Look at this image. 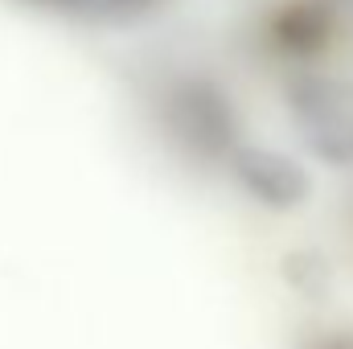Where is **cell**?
<instances>
[{"instance_id":"277c9868","label":"cell","mask_w":353,"mask_h":349,"mask_svg":"<svg viewBox=\"0 0 353 349\" xmlns=\"http://www.w3.org/2000/svg\"><path fill=\"white\" fill-rule=\"evenodd\" d=\"M308 349H353V329H333V333L316 337Z\"/></svg>"},{"instance_id":"8992f818","label":"cell","mask_w":353,"mask_h":349,"mask_svg":"<svg viewBox=\"0 0 353 349\" xmlns=\"http://www.w3.org/2000/svg\"><path fill=\"white\" fill-rule=\"evenodd\" d=\"M107 4H136V0H107Z\"/></svg>"},{"instance_id":"3957f363","label":"cell","mask_w":353,"mask_h":349,"mask_svg":"<svg viewBox=\"0 0 353 349\" xmlns=\"http://www.w3.org/2000/svg\"><path fill=\"white\" fill-rule=\"evenodd\" d=\"M176 103V136L201 152V157H218V152H234V136H239V119H234V107L214 83H185L173 94Z\"/></svg>"},{"instance_id":"6da1fadb","label":"cell","mask_w":353,"mask_h":349,"mask_svg":"<svg viewBox=\"0 0 353 349\" xmlns=\"http://www.w3.org/2000/svg\"><path fill=\"white\" fill-rule=\"evenodd\" d=\"M288 119L304 152L329 169H353V79L304 70L288 83Z\"/></svg>"},{"instance_id":"5b68a950","label":"cell","mask_w":353,"mask_h":349,"mask_svg":"<svg viewBox=\"0 0 353 349\" xmlns=\"http://www.w3.org/2000/svg\"><path fill=\"white\" fill-rule=\"evenodd\" d=\"M37 4H70V0H37Z\"/></svg>"},{"instance_id":"7a4b0ae2","label":"cell","mask_w":353,"mask_h":349,"mask_svg":"<svg viewBox=\"0 0 353 349\" xmlns=\"http://www.w3.org/2000/svg\"><path fill=\"white\" fill-rule=\"evenodd\" d=\"M230 173L243 185L247 197H255L259 206L275 210V214H288V210H300L312 193V177L308 169L279 152V148H267V144H243L230 152Z\"/></svg>"}]
</instances>
